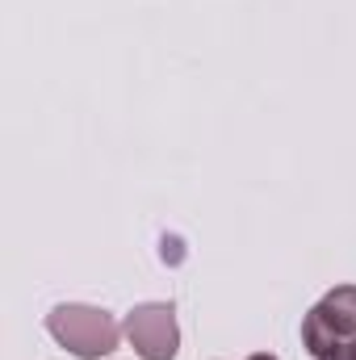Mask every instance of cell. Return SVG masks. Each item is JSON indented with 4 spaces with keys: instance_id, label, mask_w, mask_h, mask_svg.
I'll return each instance as SVG.
<instances>
[{
    "instance_id": "1",
    "label": "cell",
    "mask_w": 356,
    "mask_h": 360,
    "mask_svg": "<svg viewBox=\"0 0 356 360\" xmlns=\"http://www.w3.org/2000/svg\"><path fill=\"white\" fill-rule=\"evenodd\" d=\"M46 331L59 348H68L80 360H101L117 348V340L126 335L117 327V319L101 306H84V302H63L46 314Z\"/></svg>"
},
{
    "instance_id": "2",
    "label": "cell",
    "mask_w": 356,
    "mask_h": 360,
    "mask_svg": "<svg viewBox=\"0 0 356 360\" xmlns=\"http://www.w3.org/2000/svg\"><path fill=\"white\" fill-rule=\"evenodd\" d=\"M356 340V285H336L306 319H302V348L314 360Z\"/></svg>"
},
{
    "instance_id": "3",
    "label": "cell",
    "mask_w": 356,
    "mask_h": 360,
    "mask_svg": "<svg viewBox=\"0 0 356 360\" xmlns=\"http://www.w3.org/2000/svg\"><path fill=\"white\" fill-rule=\"evenodd\" d=\"M130 348L143 360H177L180 348V327H177V306L172 302H143L126 314L122 323Z\"/></svg>"
},
{
    "instance_id": "4",
    "label": "cell",
    "mask_w": 356,
    "mask_h": 360,
    "mask_svg": "<svg viewBox=\"0 0 356 360\" xmlns=\"http://www.w3.org/2000/svg\"><path fill=\"white\" fill-rule=\"evenodd\" d=\"M323 360H352V340H348V344H340L336 352H327Z\"/></svg>"
},
{
    "instance_id": "5",
    "label": "cell",
    "mask_w": 356,
    "mask_h": 360,
    "mask_svg": "<svg viewBox=\"0 0 356 360\" xmlns=\"http://www.w3.org/2000/svg\"><path fill=\"white\" fill-rule=\"evenodd\" d=\"M248 360H276L272 352H256V356H248Z\"/></svg>"
},
{
    "instance_id": "6",
    "label": "cell",
    "mask_w": 356,
    "mask_h": 360,
    "mask_svg": "<svg viewBox=\"0 0 356 360\" xmlns=\"http://www.w3.org/2000/svg\"><path fill=\"white\" fill-rule=\"evenodd\" d=\"M352 360H356V340H352Z\"/></svg>"
}]
</instances>
